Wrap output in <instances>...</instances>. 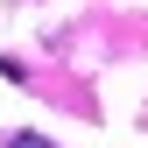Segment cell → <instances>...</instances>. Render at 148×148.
Here are the masks:
<instances>
[{"instance_id":"6da1fadb","label":"cell","mask_w":148,"mask_h":148,"mask_svg":"<svg viewBox=\"0 0 148 148\" xmlns=\"http://www.w3.org/2000/svg\"><path fill=\"white\" fill-rule=\"evenodd\" d=\"M0 148H49L42 134H14V141H0Z\"/></svg>"}]
</instances>
